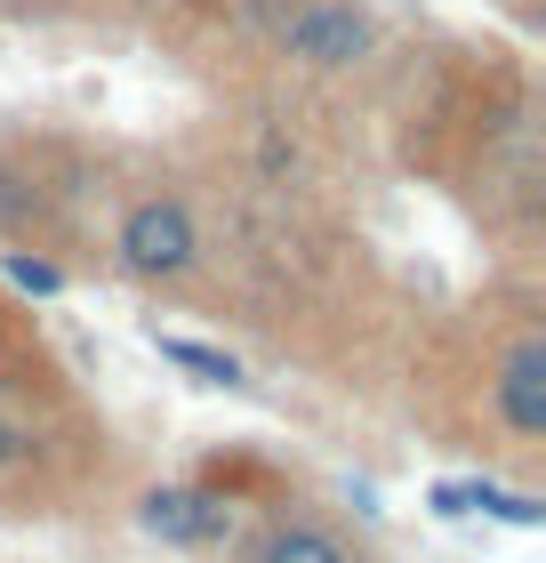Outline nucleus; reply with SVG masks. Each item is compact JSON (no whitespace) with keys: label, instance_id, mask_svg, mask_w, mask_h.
<instances>
[{"label":"nucleus","instance_id":"20e7f679","mask_svg":"<svg viewBox=\"0 0 546 563\" xmlns=\"http://www.w3.org/2000/svg\"><path fill=\"white\" fill-rule=\"evenodd\" d=\"M490 395H499V419L523 434V443H538V434H546V339H538V330H523V339L506 346Z\"/></svg>","mask_w":546,"mask_h":563},{"label":"nucleus","instance_id":"6e6552de","mask_svg":"<svg viewBox=\"0 0 546 563\" xmlns=\"http://www.w3.org/2000/svg\"><path fill=\"white\" fill-rule=\"evenodd\" d=\"M0 274H9V290H24V298H57V290H65V274L48 266V258H24V250L0 258Z\"/></svg>","mask_w":546,"mask_h":563},{"label":"nucleus","instance_id":"7ed1b4c3","mask_svg":"<svg viewBox=\"0 0 546 563\" xmlns=\"http://www.w3.org/2000/svg\"><path fill=\"white\" fill-rule=\"evenodd\" d=\"M137 523H145L161 548H218L225 531H233V499H225V492H186V483H161V492H145Z\"/></svg>","mask_w":546,"mask_h":563},{"label":"nucleus","instance_id":"f03ea898","mask_svg":"<svg viewBox=\"0 0 546 563\" xmlns=\"http://www.w3.org/2000/svg\"><path fill=\"white\" fill-rule=\"evenodd\" d=\"M281 48H290L298 65H314V73H346L361 65L378 48V24L354 9V0H290V16L274 24Z\"/></svg>","mask_w":546,"mask_h":563},{"label":"nucleus","instance_id":"f257e3e1","mask_svg":"<svg viewBox=\"0 0 546 563\" xmlns=\"http://www.w3.org/2000/svg\"><path fill=\"white\" fill-rule=\"evenodd\" d=\"M113 250H121V266L137 274V282H177V274L193 266L201 234H193L186 201L145 194V201H129V210H121V234H113Z\"/></svg>","mask_w":546,"mask_h":563},{"label":"nucleus","instance_id":"0eeeda50","mask_svg":"<svg viewBox=\"0 0 546 563\" xmlns=\"http://www.w3.org/2000/svg\"><path fill=\"white\" fill-rule=\"evenodd\" d=\"M153 346H161V363L193 371L201 387H242V363H233L225 346H201V339H177V330H153Z\"/></svg>","mask_w":546,"mask_h":563},{"label":"nucleus","instance_id":"39448f33","mask_svg":"<svg viewBox=\"0 0 546 563\" xmlns=\"http://www.w3.org/2000/svg\"><path fill=\"white\" fill-rule=\"evenodd\" d=\"M426 507H434V516H499V523H523V531L546 523V507L531 492H499V483H482V475L475 483H434Z\"/></svg>","mask_w":546,"mask_h":563},{"label":"nucleus","instance_id":"423d86ee","mask_svg":"<svg viewBox=\"0 0 546 563\" xmlns=\"http://www.w3.org/2000/svg\"><path fill=\"white\" fill-rule=\"evenodd\" d=\"M242 563H354V548L337 540V531H322V523H266V531H249V548H242Z\"/></svg>","mask_w":546,"mask_h":563}]
</instances>
